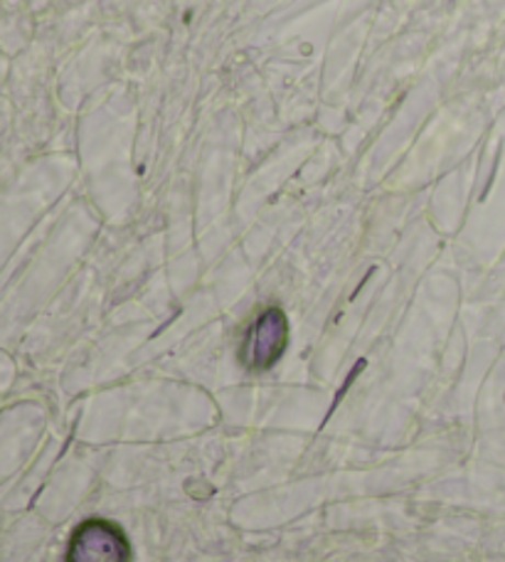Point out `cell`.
Listing matches in <instances>:
<instances>
[{
  "label": "cell",
  "mask_w": 505,
  "mask_h": 562,
  "mask_svg": "<svg viewBox=\"0 0 505 562\" xmlns=\"http://www.w3.org/2000/svg\"><path fill=\"white\" fill-rule=\"evenodd\" d=\"M289 346V318L279 306H269L251 321L239 346V363L247 370H269Z\"/></svg>",
  "instance_id": "obj_1"
},
{
  "label": "cell",
  "mask_w": 505,
  "mask_h": 562,
  "mask_svg": "<svg viewBox=\"0 0 505 562\" xmlns=\"http://www.w3.org/2000/svg\"><path fill=\"white\" fill-rule=\"evenodd\" d=\"M67 562H131V543L119 526L89 518L69 540Z\"/></svg>",
  "instance_id": "obj_2"
}]
</instances>
